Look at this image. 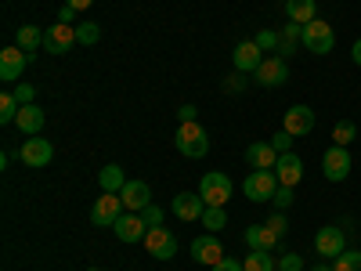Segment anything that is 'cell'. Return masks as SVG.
<instances>
[{"label": "cell", "instance_id": "cell-20", "mask_svg": "<svg viewBox=\"0 0 361 271\" xmlns=\"http://www.w3.org/2000/svg\"><path fill=\"white\" fill-rule=\"evenodd\" d=\"M246 163H250L253 170H275L279 152L271 148V141H253V145L246 148Z\"/></svg>", "mask_w": 361, "mask_h": 271}, {"label": "cell", "instance_id": "cell-21", "mask_svg": "<svg viewBox=\"0 0 361 271\" xmlns=\"http://www.w3.org/2000/svg\"><path fill=\"white\" fill-rule=\"evenodd\" d=\"M15 127L22 131V134H29V138H37L40 131H44V109L33 102V105H22L18 109V116H15Z\"/></svg>", "mask_w": 361, "mask_h": 271}, {"label": "cell", "instance_id": "cell-39", "mask_svg": "<svg viewBox=\"0 0 361 271\" xmlns=\"http://www.w3.org/2000/svg\"><path fill=\"white\" fill-rule=\"evenodd\" d=\"M141 217H145V224H148V228H152V224H159V221H163V210L148 203V206L141 210Z\"/></svg>", "mask_w": 361, "mask_h": 271}, {"label": "cell", "instance_id": "cell-40", "mask_svg": "<svg viewBox=\"0 0 361 271\" xmlns=\"http://www.w3.org/2000/svg\"><path fill=\"white\" fill-rule=\"evenodd\" d=\"M243 76H246V73H238V69H235V76H228V83H224V90H231V95H238V90H243V87H246V80H243Z\"/></svg>", "mask_w": 361, "mask_h": 271}, {"label": "cell", "instance_id": "cell-10", "mask_svg": "<svg viewBox=\"0 0 361 271\" xmlns=\"http://www.w3.org/2000/svg\"><path fill=\"white\" fill-rule=\"evenodd\" d=\"M51 156H54V145H51L47 138H25L22 148H18V159H22L25 167H47Z\"/></svg>", "mask_w": 361, "mask_h": 271}, {"label": "cell", "instance_id": "cell-38", "mask_svg": "<svg viewBox=\"0 0 361 271\" xmlns=\"http://www.w3.org/2000/svg\"><path fill=\"white\" fill-rule=\"evenodd\" d=\"M264 224H267V228H271V231H275V235H279V239H282V235H286V231H289V221H286V214H271V217H267V221H264Z\"/></svg>", "mask_w": 361, "mask_h": 271}, {"label": "cell", "instance_id": "cell-5", "mask_svg": "<svg viewBox=\"0 0 361 271\" xmlns=\"http://www.w3.org/2000/svg\"><path fill=\"white\" fill-rule=\"evenodd\" d=\"M199 195H202L206 206H224V203L231 199V181H228L221 170H209V174H202V181H199Z\"/></svg>", "mask_w": 361, "mask_h": 271}, {"label": "cell", "instance_id": "cell-28", "mask_svg": "<svg viewBox=\"0 0 361 271\" xmlns=\"http://www.w3.org/2000/svg\"><path fill=\"white\" fill-rule=\"evenodd\" d=\"M228 224V214H224V206H206V214H202V228L214 235V231H221Z\"/></svg>", "mask_w": 361, "mask_h": 271}, {"label": "cell", "instance_id": "cell-22", "mask_svg": "<svg viewBox=\"0 0 361 271\" xmlns=\"http://www.w3.org/2000/svg\"><path fill=\"white\" fill-rule=\"evenodd\" d=\"M246 246H250V250H264V253H275L279 235L271 231L267 224H250V228H246Z\"/></svg>", "mask_w": 361, "mask_h": 271}, {"label": "cell", "instance_id": "cell-36", "mask_svg": "<svg viewBox=\"0 0 361 271\" xmlns=\"http://www.w3.org/2000/svg\"><path fill=\"white\" fill-rule=\"evenodd\" d=\"M257 47H260V51H279V33H271V29L257 33Z\"/></svg>", "mask_w": 361, "mask_h": 271}, {"label": "cell", "instance_id": "cell-19", "mask_svg": "<svg viewBox=\"0 0 361 271\" xmlns=\"http://www.w3.org/2000/svg\"><path fill=\"white\" fill-rule=\"evenodd\" d=\"M119 199H123V206L130 210V214H141V210L152 203V188H148L145 181H127L123 192H119Z\"/></svg>", "mask_w": 361, "mask_h": 271}, {"label": "cell", "instance_id": "cell-33", "mask_svg": "<svg viewBox=\"0 0 361 271\" xmlns=\"http://www.w3.org/2000/svg\"><path fill=\"white\" fill-rule=\"evenodd\" d=\"M293 188H286V185H279V192H275V199H271V203H275V210H279V214H286V210L293 206Z\"/></svg>", "mask_w": 361, "mask_h": 271}, {"label": "cell", "instance_id": "cell-25", "mask_svg": "<svg viewBox=\"0 0 361 271\" xmlns=\"http://www.w3.org/2000/svg\"><path fill=\"white\" fill-rule=\"evenodd\" d=\"M98 185H102L105 192H123V185H127V177H123V167H116V163L102 167V174H98Z\"/></svg>", "mask_w": 361, "mask_h": 271}, {"label": "cell", "instance_id": "cell-2", "mask_svg": "<svg viewBox=\"0 0 361 271\" xmlns=\"http://www.w3.org/2000/svg\"><path fill=\"white\" fill-rule=\"evenodd\" d=\"M300 44H304L311 54H329L336 47V33H333V25L322 22V18H311L304 25V37H300Z\"/></svg>", "mask_w": 361, "mask_h": 271}, {"label": "cell", "instance_id": "cell-17", "mask_svg": "<svg viewBox=\"0 0 361 271\" xmlns=\"http://www.w3.org/2000/svg\"><path fill=\"white\" fill-rule=\"evenodd\" d=\"M275 177H279V185L296 188V185H300V177H304V159H300L296 152H282L279 163H275Z\"/></svg>", "mask_w": 361, "mask_h": 271}, {"label": "cell", "instance_id": "cell-16", "mask_svg": "<svg viewBox=\"0 0 361 271\" xmlns=\"http://www.w3.org/2000/svg\"><path fill=\"white\" fill-rule=\"evenodd\" d=\"M192 260L214 267V264L224 260V250H221V243H217L214 235H199V239H192Z\"/></svg>", "mask_w": 361, "mask_h": 271}, {"label": "cell", "instance_id": "cell-41", "mask_svg": "<svg viewBox=\"0 0 361 271\" xmlns=\"http://www.w3.org/2000/svg\"><path fill=\"white\" fill-rule=\"evenodd\" d=\"M214 271H246V267H243V260H231V257H224L221 264H214Z\"/></svg>", "mask_w": 361, "mask_h": 271}, {"label": "cell", "instance_id": "cell-14", "mask_svg": "<svg viewBox=\"0 0 361 271\" xmlns=\"http://www.w3.org/2000/svg\"><path fill=\"white\" fill-rule=\"evenodd\" d=\"M282 131H289L293 138L311 134V131H314V112H311V105H293V109H286Z\"/></svg>", "mask_w": 361, "mask_h": 271}, {"label": "cell", "instance_id": "cell-45", "mask_svg": "<svg viewBox=\"0 0 361 271\" xmlns=\"http://www.w3.org/2000/svg\"><path fill=\"white\" fill-rule=\"evenodd\" d=\"M350 58H354V66H361V37L354 40V47H350Z\"/></svg>", "mask_w": 361, "mask_h": 271}, {"label": "cell", "instance_id": "cell-4", "mask_svg": "<svg viewBox=\"0 0 361 271\" xmlns=\"http://www.w3.org/2000/svg\"><path fill=\"white\" fill-rule=\"evenodd\" d=\"M123 199H119V192H105L98 195V203L90 206V224H98V228H112L119 217H123Z\"/></svg>", "mask_w": 361, "mask_h": 271}, {"label": "cell", "instance_id": "cell-11", "mask_svg": "<svg viewBox=\"0 0 361 271\" xmlns=\"http://www.w3.org/2000/svg\"><path fill=\"white\" fill-rule=\"evenodd\" d=\"M25 66H29V54L22 47H4L0 51V80L4 83H18Z\"/></svg>", "mask_w": 361, "mask_h": 271}, {"label": "cell", "instance_id": "cell-37", "mask_svg": "<svg viewBox=\"0 0 361 271\" xmlns=\"http://www.w3.org/2000/svg\"><path fill=\"white\" fill-rule=\"evenodd\" d=\"M271 148H275L279 156H282V152H289V148H293V134H289V131H279L275 138H271Z\"/></svg>", "mask_w": 361, "mask_h": 271}, {"label": "cell", "instance_id": "cell-15", "mask_svg": "<svg viewBox=\"0 0 361 271\" xmlns=\"http://www.w3.org/2000/svg\"><path fill=\"white\" fill-rule=\"evenodd\" d=\"M170 210L180 217V221H202V214H206V203H202V195L199 192H177L173 195V203H170Z\"/></svg>", "mask_w": 361, "mask_h": 271}, {"label": "cell", "instance_id": "cell-23", "mask_svg": "<svg viewBox=\"0 0 361 271\" xmlns=\"http://www.w3.org/2000/svg\"><path fill=\"white\" fill-rule=\"evenodd\" d=\"M286 15H289V22L307 25L311 18H318V4L314 0H286Z\"/></svg>", "mask_w": 361, "mask_h": 271}, {"label": "cell", "instance_id": "cell-29", "mask_svg": "<svg viewBox=\"0 0 361 271\" xmlns=\"http://www.w3.org/2000/svg\"><path fill=\"white\" fill-rule=\"evenodd\" d=\"M18 98L11 95V90H4V95H0V124H15V116H18Z\"/></svg>", "mask_w": 361, "mask_h": 271}, {"label": "cell", "instance_id": "cell-7", "mask_svg": "<svg viewBox=\"0 0 361 271\" xmlns=\"http://www.w3.org/2000/svg\"><path fill=\"white\" fill-rule=\"evenodd\" d=\"M350 152L343 145H333L329 152L322 156V174H325V181H347L350 177Z\"/></svg>", "mask_w": 361, "mask_h": 271}, {"label": "cell", "instance_id": "cell-6", "mask_svg": "<svg viewBox=\"0 0 361 271\" xmlns=\"http://www.w3.org/2000/svg\"><path fill=\"white\" fill-rule=\"evenodd\" d=\"M343 250H347V231H343V228H336V224L318 228V235H314V253H318V257L336 260Z\"/></svg>", "mask_w": 361, "mask_h": 271}, {"label": "cell", "instance_id": "cell-24", "mask_svg": "<svg viewBox=\"0 0 361 271\" xmlns=\"http://www.w3.org/2000/svg\"><path fill=\"white\" fill-rule=\"evenodd\" d=\"M300 37H304V25H300V22H286V25H282V37H279V58L296 54Z\"/></svg>", "mask_w": 361, "mask_h": 271}, {"label": "cell", "instance_id": "cell-46", "mask_svg": "<svg viewBox=\"0 0 361 271\" xmlns=\"http://www.w3.org/2000/svg\"><path fill=\"white\" fill-rule=\"evenodd\" d=\"M311 271H333V267H329V264H314Z\"/></svg>", "mask_w": 361, "mask_h": 271}, {"label": "cell", "instance_id": "cell-9", "mask_svg": "<svg viewBox=\"0 0 361 271\" xmlns=\"http://www.w3.org/2000/svg\"><path fill=\"white\" fill-rule=\"evenodd\" d=\"M145 250L152 253L156 260H170L177 253V239L163 224H152V228H148V235H145Z\"/></svg>", "mask_w": 361, "mask_h": 271}, {"label": "cell", "instance_id": "cell-26", "mask_svg": "<svg viewBox=\"0 0 361 271\" xmlns=\"http://www.w3.org/2000/svg\"><path fill=\"white\" fill-rule=\"evenodd\" d=\"M15 40H18L15 47H22L25 54H33L37 47H44V29H37V25H22Z\"/></svg>", "mask_w": 361, "mask_h": 271}, {"label": "cell", "instance_id": "cell-3", "mask_svg": "<svg viewBox=\"0 0 361 271\" xmlns=\"http://www.w3.org/2000/svg\"><path fill=\"white\" fill-rule=\"evenodd\" d=\"M243 192H246L250 203H271V199H275V192H279L275 170H253V174L243 181Z\"/></svg>", "mask_w": 361, "mask_h": 271}, {"label": "cell", "instance_id": "cell-44", "mask_svg": "<svg viewBox=\"0 0 361 271\" xmlns=\"http://www.w3.org/2000/svg\"><path fill=\"white\" fill-rule=\"evenodd\" d=\"M66 4H69V8H76V11H87L90 4H94V0H66Z\"/></svg>", "mask_w": 361, "mask_h": 271}, {"label": "cell", "instance_id": "cell-47", "mask_svg": "<svg viewBox=\"0 0 361 271\" xmlns=\"http://www.w3.org/2000/svg\"><path fill=\"white\" fill-rule=\"evenodd\" d=\"M87 271H102V267H87Z\"/></svg>", "mask_w": 361, "mask_h": 271}, {"label": "cell", "instance_id": "cell-8", "mask_svg": "<svg viewBox=\"0 0 361 271\" xmlns=\"http://www.w3.org/2000/svg\"><path fill=\"white\" fill-rule=\"evenodd\" d=\"M73 44H80V40H76V25L54 22V25L44 29V51H51V54H66V51H73Z\"/></svg>", "mask_w": 361, "mask_h": 271}, {"label": "cell", "instance_id": "cell-31", "mask_svg": "<svg viewBox=\"0 0 361 271\" xmlns=\"http://www.w3.org/2000/svg\"><path fill=\"white\" fill-rule=\"evenodd\" d=\"M333 271H361V253H357V250H343V253L333 260Z\"/></svg>", "mask_w": 361, "mask_h": 271}, {"label": "cell", "instance_id": "cell-27", "mask_svg": "<svg viewBox=\"0 0 361 271\" xmlns=\"http://www.w3.org/2000/svg\"><path fill=\"white\" fill-rule=\"evenodd\" d=\"M243 267L246 271H279V260L271 257V253H264V250H250L246 260H243Z\"/></svg>", "mask_w": 361, "mask_h": 271}, {"label": "cell", "instance_id": "cell-43", "mask_svg": "<svg viewBox=\"0 0 361 271\" xmlns=\"http://www.w3.org/2000/svg\"><path fill=\"white\" fill-rule=\"evenodd\" d=\"M73 18H76V8H62V11H58V22H66V25H73Z\"/></svg>", "mask_w": 361, "mask_h": 271}, {"label": "cell", "instance_id": "cell-12", "mask_svg": "<svg viewBox=\"0 0 361 271\" xmlns=\"http://www.w3.org/2000/svg\"><path fill=\"white\" fill-rule=\"evenodd\" d=\"M253 80H257L260 87H282V83L289 80V66H286V58H279V54L264 58L260 69L253 73Z\"/></svg>", "mask_w": 361, "mask_h": 271}, {"label": "cell", "instance_id": "cell-1", "mask_svg": "<svg viewBox=\"0 0 361 271\" xmlns=\"http://www.w3.org/2000/svg\"><path fill=\"white\" fill-rule=\"evenodd\" d=\"M173 145H177V152H180V156L202 159V156L209 152V134H206L199 124H180L177 134H173Z\"/></svg>", "mask_w": 361, "mask_h": 271}, {"label": "cell", "instance_id": "cell-35", "mask_svg": "<svg viewBox=\"0 0 361 271\" xmlns=\"http://www.w3.org/2000/svg\"><path fill=\"white\" fill-rule=\"evenodd\" d=\"M11 95L18 98V105H33V98H37V90L29 87V83H15V90H11Z\"/></svg>", "mask_w": 361, "mask_h": 271}, {"label": "cell", "instance_id": "cell-30", "mask_svg": "<svg viewBox=\"0 0 361 271\" xmlns=\"http://www.w3.org/2000/svg\"><path fill=\"white\" fill-rule=\"evenodd\" d=\"M76 40H80L83 47H94V44L102 40V29H98V22H80V29H76Z\"/></svg>", "mask_w": 361, "mask_h": 271}, {"label": "cell", "instance_id": "cell-13", "mask_svg": "<svg viewBox=\"0 0 361 271\" xmlns=\"http://www.w3.org/2000/svg\"><path fill=\"white\" fill-rule=\"evenodd\" d=\"M112 231H116L119 243H145L148 224H145V217H141V214H130V210H127V214L112 224Z\"/></svg>", "mask_w": 361, "mask_h": 271}, {"label": "cell", "instance_id": "cell-32", "mask_svg": "<svg viewBox=\"0 0 361 271\" xmlns=\"http://www.w3.org/2000/svg\"><path fill=\"white\" fill-rule=\"evenodd\" d=\"M354 138H357V127L350 124V119H340V124L333 127V141H336V145H343V148H347Z\"/></svg>", "mask_w": 361, "mask_h": 271}, {"label": "cell", "instance_id": "cell-42", "mask_svg": "<svg viewBox=\"0 0 361 271\" xmlns=\"http://www.w3.org/2000/svg\"><path fill=\"white\" fill-rule=\"evenodd\" d=\"M177 116H180V124H195L199 109H195V105H180V112H177Z\"/></svg>", "mask_w": 361, "mask_h": 271}, {"label": "cell", "instance_id": "cell-34", "mask_svg": "<svg viewBox=\"0 0 361 271\" xmlns=\"http://www.w3.org/2000/svg\"><path fill=\"white\" fill-rule=\"evenodd\" d=\"M279 271H304V257H300V253H282Z\"/></svg>", "mask_w": 361, "mask_h": 271}, {"label": "cell", "instance_id": "cell-18", "mask_svg": "<svg viewBox=\"0 0 361 271\" xmlns=\"http://www.w3.org/2000/svg\"><path fill=\"white\" fill-rule=\"evenodd\" d=\"M231 62L238 73H257L260 62H264V51L257 47V40H243L235 51H231Z\"/></svg>", "mask_w": 361, "mask_h": 271}]
</instances>
